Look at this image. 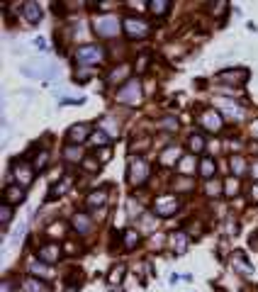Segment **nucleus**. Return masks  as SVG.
Here are the masks:
<instances>
[{
  "instance_id": "nucleus-1",
  "label": "nucleus",
  "mask_w": 258,
  "mask_h": 292,
  "mask_svg": "<svg viewBox=\"0 0 258 292\" xmlns=\"http://www.w3.org/2000/svg\"><path fill=\"white\" fill-rule=\"evenodd\" d=\"M93 29L97 37H117L122 25H120V17H115V15H97L93 20Z\"/></svg>"
},
{
  "instance_id": "nucleus-2",
  "label": "nucleus",
  "mask_w": 258,
  "mask_h": 292,
  "mask_svg": "<svg viewBox=\"0 0 258 292\" xmlns=\"http://www.w3.org/2000/svg\"><path fill=\"white\" fill-rule=\"evenodd\" d=\"M105 59V49L97 46V44H85L76 49V64L78 66H95Z\"/></svg>"
},
{
  "instance_id": "nucleus-3",
  "label": "nucleus",
  "mask_w": 258,
  "mask_h": 292,
  "mask_svg": "<svg viewBox=\"0 0 258 292\" xmlns=\"http://www.w3.org/2000/svg\"><path fill=\"white\" fill-rule=\"evenodd\" d=\"M129 183L132 185H144V183L149 181V161L144 158V156H134L132 161H129Z\"/></svg>"
},
{
  "instance_id": "nucleus-4",
  "label": "nucleus",
  "mask_w": 258,
  "mask_h": 292,
  "mask_svg": "<svg viewBox=\"0 0 258 292\" xmlns=\"http://www.w3.org/2000/svg\"><path fill=\"white\" fill-rule=\"evenodd\" d=\"M117 102H122V105H139L141 102V85L136 78L132 81H127V83L117 90V97H115Z\"/></svg>"
},
{
  "instance_id": "nucleus-5",
  "label": "nucleus",
  "mask_w": 258,
  "mask_h": 292,
  "mask_svg": "<svg viewBox=\"0 0 258 292\" xmlns=\"http://www.w3.org/2000/svg\"><path fill=\"white\" fill-rule=\"evenodd\" d=\"M124 32L129 39H144L151 34V25L141 17H124Z\"/></svg>"
},
{
  "instance_id": "nucleus-6",
  "label": "nucleus",
  "mask_w": 258,
  "mask_h": 292,
  "mask_svg": "<svg viewBox=\"0 0 258 292\" xmlns=\"http://www.w3.org/2000/svg\"><path fill=\"white\" fill-rule=\"evenodd\" d=\"M178 207H180V200L176 195H161V197L153 200V212L159 217H171V214H176Z\"/></svg>"
},
{
  "instance_id": "nucleus-7",
  "label": "nucleus",
  "mask_w": 258,
  "mask_h": 292,
  "mask_svg": "<svg viewBox=\"0 0 258 292\" xmlns=\"http://www.w3.org/2000/svg\"><path fill=\"white\" fill-rule=\"evenodd\" d=\"M13 173H15V181H17L20 188H27V185H32V181H34V166H29V163H25V161L15 163Z\"/></svg>"
},
{
  "instance_id": "nucleus-8",
  "label": "nucleus",
  "mask_w": 258,
  "mask_h": 292,
  "mask_svg": "<svg viewBox=\"0 0 258 292\" xmlns=\"http://www.w3.org/2000/svg\"><path fill=\"white\" fill-rule=\"evenodd\" d=\"M224 125V120H222V114L217 110H204L200 114V127H204L207 132H219Z\"/></svg>"
},
{
  "instance_id": "nucleus-9",
  "label": "nucleus",
  "mask_w": 258,
  "mask_h": 292,
  "mask_svg": "<svg viewBox=\"0 0 258 292\" xmlns=\"http://www.w3.org/2000/svg\"><path fill=\"white\" fill-rule=\"evenodd\" d=\"M3 202L5 205H20V202H25V190L20 188V185H8L5 190H3Z\"/></svg>"
},
{
  "instance_id": "nucleus-10",
  "label": "nucleus",
  "mask_w": 258,
  "mask_h": 292,
  "mask_svg": "<svg viewBox=\"0 0 258 292\" xmlns=\"http://www.w3.org/2000/svg\"><path fill=\"white\" fill-rule=\"evenodd\" d=\"M59 256H61V246L59 244H46V246H41L37 251V258L41 263H54V261H59Z\"/></svg>"
},
{
  "instance_id": "nucleus-11",
  "label": "nucleus",
  "mask_w": 258,
  "mask_h": 292,
  "mask_svg": "<svg viewBox=\"0 0 258 292\" xmlns=\"http://www.w3.org/2000/svg\"><path fill=\"white\" fill-rule=\"evenodd\" d=\"M90 134H93V129L88 125H76L68 129V141L71 144H83L85 139H90Z\"/></svg>"
},
{
  "instance_id": "nucleus-12",
  "label": "nucleus",
  "mask_w": 258,
  "mask_h": 292,
  "mask_svg": "<svg viewBox=\"0 0 258 292\" xmlns=\"http://www.w3.org/2000/svg\"><path fill=\"white\" fill-rule=\"evenodd\" d=\"M248 78V71H222L217 73L219 83H244Z\"/></svg>"
},
{
  "instance_id": "nucleus-13",
  "label": "nucleus",
  "mask_w": 258,
  "mask_h": 292,
  "mask_svg": "<svg viewBox=\"0 0 258 292\" xmlns=\"http://www.w3.org/2000/svg\"><path fill=\"white\" fill-rule=\"evenodd\" d=\"M97 129H102L110 139H117V134H120V125H117L112 117H102V120L97 122Z\"/></svg>"
},
{
  "instance_id": "nucleus-14",
  "label": "nucleus",
  "mask_w": 258,
  "mask_h": 292,
  "mask_svg": "<svg viewBox=\"0 0 258 292\" xmlns=\"http://www.w3.org/2000/svg\"><path fill=\"white\" fill-rule=\"evenodd\" d=\"M171 246L176 251V256H183V253L188 251V234H185V231H176V234L171 237Z\"/></svg>"
},
{
  "instance_id": "nucleus-15",
  "label": "nucleus",
  "mask_w": 258,
  "mask_h": 292,
  "mask_svg": "<svg viewBox=\"0 0 258 292\" xmlns=\"http://www.w3.org/2000/svg\"><path fill=\"white\" fill-rule=\"evenodd\" d=\"M29 273H32L34 278H54V270H51V265H49V263H41V261H34V263L29 265Z\"/></svg>"
},
{
  "instance_id": "nucleus-16",
  "label": "nucleus",
  "mask_w": 258,
  "mask_h": 292,
  "mask_svg": "<svg viewBox=\"0 0 258 292\" xmlns=\"http://www.w3.org/2000/svg\"><path fill=\"white\" fill-rule=\"evenodd\" d=\"M22 10H25V20H27L29 25H37V22L41 20V8L37 5V3H25Z\"/></svg>"
},
{
  "instance_id": "nucleus-17",
  "label": "nucleus",
  "mask_w": 258,
  "mask_h": 292,
  "mask_svg": "<svg viewBox=\"0 0 258 292\" xmlns=\"http://www.w3.org/2000/svg\"><path fill=\"white\" fill-rule=\"evenodd\" d=\"M215 173H217V163L210 156H202V161H200V176H202L204 181H212Z\"/></svg>"
},
{
  "instance_id": "nucleus-18",
  "label": "nucleus",
  "mask_w": 258,
  "mask_h": 292,
  "mask_svg": "<svg viewBox=\"0 0 258 292\" xmlns=\"http://www.w3.org/2000/svg\"><path fill=\"white\" fill-rule=\"evenodd\" d=\"M127 76H129V66H127V64H120L117 69H112L108 73V83L110 85H117V83H122Z\"/></svg>"
},
{
  "instance_id": "nucleus-19",
  "label": "nucleus",
  "mask_w": 258,
  "mask_h": 292,
  "mask_svg": "<svg viewBox=\"0 0 258 292\" xmlns=\"http://www.w3.org/2000/svg\"><path fill=\"white\" fill-rule=\"evenodd\" d=\"M178 153H180L178 146H168V149L161 153V166H178V161H180Z\"/></svg>"
},
{
  "instance_id": "nucleus-20",
  "label": "nucleus",
  "mask_w": 258,
  "mask_h": 292,
  "mask_svg": "<svg viewBox=\"0 0 258 292\" xmlns=\"http://www.w3.org/2000/svg\"><path fill=\"white\" fill-rule=\"evenodd\" d=\"M176 168H178V173H180V176H190L192 170H195V156H192V153L183 156V158L178 161Z\"/></svg>"
},
{
  "instance_id": "nucleus-21",
  "label": "nucleus",
  "mask_w": 258,
  "mask_h": 292,
  "mask_svg": "<svg viewBox=\"0 0 258 292\" xmlns=\"http://www.w3.org/2000/svg\"><path fill=\"white\" fill-rule=\"evenodd\" d=\"M64 156H66V161L71 163H81L83 161V149L78 144H68L66 149H64Z\"/></svg>"
},
{
  "instance_id": "nucleus-22",
  "label": "nucleus",
  "mask_w": 258,
  "mask_h": 292,
  "mask_svg": "<svg viewBox=\"0 0 258 292\" xmlns=\"http://www.w3.org/2000/svg\"><path fill=\"white\" fill-rule=\"evenodd\" d=\"M71 185H73V178H71V176H64V181L51 188V193H49V200H56V197H61V195L66 193Z\"/></svg>"
},
{
  "instance_id": "nucleus-23",
  "label": "nucleus",
  "mask_w": 258,
  "mask_h": 292,
  "mask_svg": "<svg viewBox=\"0 0 258 292\" xmlns=\"http://www.w3.org/2000/svg\"><path fill=\"white\" fill-rule=\"evenodd\" d=\"M105 200H108V190H93L85 197V205L88 207H97V205H105Z\"/></svg>"
},
{
  "instance_id": "nucleus-24",
  "label": "nucleus",
  "mask_w": 258,
  "mask_h": 292,
  "mask_svg": "<svg viewBox=\"0 0 258 292\" xmlns=\"http://www.w3.org/2000/svg\"><path fill=\"white\" fill-rule=\"evenodd\" d=\"M90 226H93V222H90L85 214H76V217H73V229H76L78 234H88Z\"/></svg>"
},
{
  "instance_id": "nucleus-25",
  "label": "nucleus",
  "mask_w": 258,
  "mask_h": 292,
  "mask_svg": "<svg viewBox=\"0 0 258 292\" xmlns=\"http://www.w3.org/2000/svg\"><path fill=\"white\" fill-rule=\"evenodd\" d=\"M231 170H234V176H236V178H241V176L246 173V161L239 156V153H234V156H231Z\"/></svg>"
},
{
  "instance_id": "nucleus-26",
  "label": "nucleus",
  "mask_w": 258,
  "mask_h": 292,
  "mask_svg": "<svg viewBox=\"0 0 258 292\" xmlns=\"http://www.w3.org/2000/svg\"><path fill=\"white\" fill-rule=\"evenodd\" d=\"M90 144H93V146H102V149H105V146L110 144V137L102 132V129H93V134H90Z\"/></svg>"
},
{
  "instance_id": "nucleus-27",
  "label": "nucleus",
  "mask_w": 258,
  "mask_h": 292,
  "mask_svg": "<svg viewBox=\"0 0 258 292\" xmlns=\"http://www.w3.org/2000/svg\"><path fill=\"white\" fill-rule=\"evenodd\" d=\"M188 149H190L192 153H202V151H204L202 134H190V139H188Z\"/></svg>"
},
{
  "instance_id": "nucleus-28",
  "label": "nucleus",
  "mask_w": 258,
  "mask_h": 292,
  "mask_svg": "<svg viewBox=\"0 0 258 292\" xmlns=\"http://www.w3.org/2000/svg\"><path fill=\"white\" fill-rule=\"evenodd\" d=\"M204 193H207V197H219V195H222V183H219L217 178L204 181Z\"/></svg>"
},
{
  "instance_id": "nucleus-29",
  "label": "nucleus",
  "mask_w": 258,
  "mask_h": 292,
  "mask_svg": "<svg viewBox=\"0 0 258 292\" xmlns=\"http://www.w3.org/2000/svg\"><path fill=\"white\" fill-rule=\"evenodd\" d=\"M149 10L156 15V17H161V15H166L171 10V3H166V0H153V3H149Z\"/></svg>"
},
{
  "instance_id": "nucleus-30",
  "label": "nucleus",
  "mask_w": 258,
  "mask_h": 292,
  "mask_svg": "<svg viewBox=\"0 0 258 292\" xmlns=\"http://www.w3.org/2000/svg\"><path fill=\"white\" fill-rule=\"evenodd\" d=\"M139 231H134V229H129V231H124V239H122V244H124V249L127 251H132L139 244Z\"/></svg>"
},
{
  "instance_id": "nucleus-31",
  "label": "nucleus",
  "mask_w": 258,
  "mask_h": 292,
  "mask_svg": "<svg viewBox=\"0 0 258 292\" xmlns=\"http://www.w3.org/2000/svg\"><path fill=\"white\" fill-rule=\"evenodd\" d=\"M25 290L27 292H49L44 287V282H39V278H34V275L25 280Z\"/></svg>"
},
{
  "instance_id": "nucleus-32",
  "label": "nucleus",
  "mask_w": 258,
  "mask_h": 292,
  "mask_svg": "<svg viewBox=\"0 0 258 292\" xmlns=\"http://www.w3.org/2000/svg\"><path fill=\"white\" fill-rule=\"evenodd\" d=\"M122 280H124V265H117V268H112V270H110V275H108L110 285H120Z\"/></svg>"
},
{
  "instance_id": "nucleus-33",
  "label": "nucleus",
  "mask_w": 258,
  "mask_h": 292,
  "mask_svg": "<svg viewBox=\"0 0 258 292\" xmlns=\"http://www.w3.org/2000/svg\"><path fill=\"white\" fill-rule=\"evenodd\" d=\"M46 163H49V151H39L32 166H34V170H44V168H46Z\"/></svg>"
},
{
  "instance_id": "nucleus-34",
  "label": "nucleus",
  "mask_w": 258,
  "mask_h": 292,
  "mask_svg": "<svg viewBox=\"0 0 258 292\" xmlns=\"http://www.w3.org/2000/svg\"><path fill=\"white\" fill-rule=\"evenodd\" d=\"M10 219H13V205H5V202H3V207H0V222H3V226H8Z\"/></svg>"
},
{
  "instance_id": "nucleus-35",
  "label": "nucleus",
  "mask_w": 258,
  "mask_h": 292,
  "mask_svg": "<svg viewBox=\"0 0 258 292\" xmlns=\"http://www.w3.org/2000/svg\"><path fill=\"white\" fill-rule=\"evenodd\" d=\"M224 190H227L224 195H229V197H234V195L239 193V178H234V176H231L229 181L224 183Z\"/></svg>"
},
{
  "instance_id": "nucleus-36",
  "label": "nucleus",
  "mask_w": 258,
  "mask_h": 292,
  "mask_svg": "<svg viewBox=\"0 0 258 292\" xmlns=\"http://www.w3.org/2000/svg\"><path fill=\"white\" fill-rule=\"evenodd\" d=\"M159 127H163V129H171V132H176V129H178V122H176V117H166V120H161V122H159Z\"/></svg>"
},
{
  "instance_id": "nucleus-37",
  "label": "nucleus",
  "mask_w": 258,
  "mask_h": 292,
  "mask_svg": "<svg viewBox=\"0 0 258 292\" xmlns=\"http://www.w3.org/2000/svg\"><path fill=\"white\" fill-rule=\"evenodd\" d=\"M234 268H236V270H241V275H251V268H248L241 258H236V261H234Z\"/></svg>"
},
{
  "instance_id": "nucleus-38",
  "label": "nucleus",
  "mask_w": 258,
  "mask_h": 292,
  "mask_svg": "<svg viewBox=\"0 0 258 292\" xmlns=\"http://www.w3.org/2000/svg\"><path fill=\"white\" fill-rule=\"evenodd\" d=\"M210 10H212V15H215V17H222V15L227 13V5H224V3H217V5H212Z\"/></svg>"
},
{
  "instance_id": "nucleus-39",
  "label": "nucleus",
  "mask_w": 258,
  "mask_h": 292,
  "mask_svg": "<svg viewBox=\"0 0 258 292\" xmlns=\"http://www.w3.org/2000/svg\"><path fill=\"white\" fill-rule=\"evenodd\" d=\"M146 66H149V56H139V64H136V71H139V73H144V71H146Z\"/></svg>"
},
{
  "instance_id": "nucleus-40",
  "label": "nucleus",
  "mask_w": 258,
  "mask_h": 292,
  "mask_svg": "<svg viewBox=\"0 0 258 292\" xmlns=\"http://www.w3.org/2000/svg\"><path fill=\"white\" fill-rule=\"evenodd\" d=\"M110 158H112V149H110V146H105V149L100 151V163H108Z\"/></svg>"
},
{
  "instance_id": "nucleus-41",
  "label": "nucleus",
  "mask_w": 258,
  "mask_h": 292,
  "mask_svg": "<svg viewBox=\"0 0 258 292\" xmlns=\"http://www.w3.org/2000/svg\"><path fill=\"white\" fill-rule=\"evenodd\" d=\"M61 231H64V224H54L49 229V237H61Z\"/></svg>"
},
{
  "instance_id": "nucleus-42",
  "label": "nucleus",
  "mask_w": 258,
  "mask_h": 292,
  "mask_svg": "<svg viewBox=\"0 0 258 292\" xmlns=\"http://www.w3.org/2000/svg\"><path fill=\"white\" fill-rule=\"evenodd\" d=\"M251 173H253V178L258 181V161H253V166H251Z\"/></svg>"
},
{
  "instance_id": "nucleus-43",
  "label": "nucleus",
  "mask_w": 258,
  "mask_h": 292,
  "mask_svg": "<svg viewBox=\"0 0 258 292\" xmlns=\"http://www.w3.org/2000/svg\"><path fill=\"white\" fill-rule=\"evenodd\" d=\"M251 195H253V200H258V183L251 188Z\"/></svg>"
},
{
  "instance_id": "nucleus-44",
  "label": "nucleus",
  "mask_w": 258,
  "mask_h": 292,
  "mask_svg": "<svg viewBox=\"0 0 258 292\" xmlns=\"http://www.w3.org/2000/svg\"><path fill=\"white\" fill-rule=\"evenodd\" d=\"M64 292H78V290H76V285H68V287H66Z\"/></svg>"
},
{
  "instance_id": "nucleus-45",
  "label": "nucleus",
  "mask_w": 258,
  "mask_h": 292,
  "mask_svg": "<svg viewBox=\"0 0 258 292\" xmlns=\"http://www.w3.org/2000/svg\"><path fill=\"white\" fill-rule=\"evenodd\" d=\"M251 129H253V137H258V122H253V127H251Z\"/></svg>"
},
{
  "instance_id": "nucleus-46",
  "label": "nucleus",
  "mask_w": 258,
  "mask_h": 292,
  "mask_svg": "<svg viewBox=\"0 0 258 292\" xmlns=\"http://www.w3.org/2000/svg\"><path fill=\"white\" fill-rule=\"evenodd\" d=\"M3 292H10V285H8V282H3Z\"/></svg>"
},
{
  "instance_id": "nucleus-47",
  "label": "nucleus",
  "mask_w": 258,
  "mask_h": 292,
  "mask_svg": "<svg viewBox=\"0 0 258 292\" xmlns=\"http://www.w3.org/2000/svg\"><path fill=\"white\" fill-rule=\"evenodd\" d=\"M112 292H124V290H122V287H117V290H112Z\"/></svg>"
}]
</instances>
